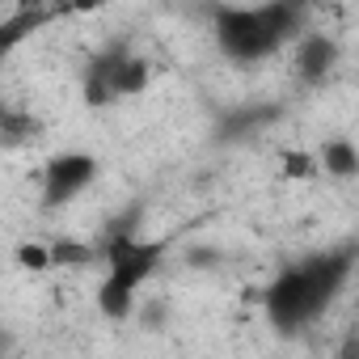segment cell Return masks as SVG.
<instances>
[{
	"mask_svg": "<svg viewBox=\"0 0 359 359\" xmlns=\"http://www.w3.org/2000/svg\"><path fill=\"white\" fill-rule=\"evenodd\" d=\"M351 266H355V250H330V254H313V258H300L292 262L287 271H279L262 296V309H266V321L279 330V334H300L309 330L313 321L325 317V309L342 296L346 279H351Z\"/></svg>",
	"mask_w": 359,
	"mask_h": 359,
	"instance_id": "6da1fadb",
	"label": "cell"
},
{
	"mask_svg": "<svg viewBox=\"0 0 359 359\" xmlns=\"http://www.w3.org/2000/svg\"><path fill=\"white\" fill-rule=\"evenodd\" d=\"M300 9L292 5H241L216 13V43L233 64H262L292 47L300 34Z\"/></svg>",
	"mask_w": 359,
	"mask_h": 359,
	"instance_id": "7a4b0ae2",
	"label": "cell"
},
{
	"mask_svg": "<svg viewBox=\"0 0 359 359\" xmlns=\"http://www.w3.org/2000/svg\"><path fill=\"white\" fill-rule=\"evenodd\" d=\"M161 241H140V237H118L110 245V258H106V275H102V287H97V304L106 317H127L140 287L148 283V275L156 271L161 262Z\"/></svg>",
	"mask_w": 359,
	"mask_h": 359,
	"instance_id": "3957f363",
	"label": "cell"
},
{
	"mask_svg": "<svg viewBox=\"0 0 359 359\" xmlns=\"http://www.w3.org/2000/svg\"><path fill=\"white\" fill-rule=\"evenodd\" d=\"M93 177H97V161L89 152H60L47 161L43 169V208H64L72 199H81L89 187H93Z\"/></svg>",
	"mask_w": 359,
	"mask_h": 359,
	"instance_id": "277c9868",
	"label": "cell"
},
{
	"mask_svg": "<svg viewBox=\"0 0 359 359\" xmlns=\"http://www.w3.org/2000/svg\"><path fill=\"white\" fill-rule=\"evenodd\" d=\"M334 55H338L334 43L321 39V34H304V39H296V64H300L304 76H321V72H330Z\"/></svg>",
	"mask_w": 359,
	"mask_h": 359,
	"instance_id": "5b68a950",
	"label": "cell"
},
{
	"mask_svg": "<svg viewBox=\"0 0 359 359\" xmlns=\"http://www.w3.org/2000/svg\"><path fill=\"white\" fill-rule=\"evenodd\" d=\"M43 26V13H22V18H9V22H0V64H5L34 30Z\"/></svg>",
	"mask_w": 359,
	"mask_h": 359,
	"instance_id": "8992f818",
	"label": "cell"
},
{
	"mask_svg": "<svg viewBox=\"0 0 359 359\" xmlns=\"http://www.w3.org/2000/svg\"><path fill=\"white\" fill-rule=\"evenodd\" d=\"M355 169H359V156H355L351 140H330V144H325V173H334V177H351Z\"/></svg>",
	"mask_w": 359,
	"mask_h": 359,
	"instance_id": "52a82bcc",
	"label": "cell"
}]
</instances>
